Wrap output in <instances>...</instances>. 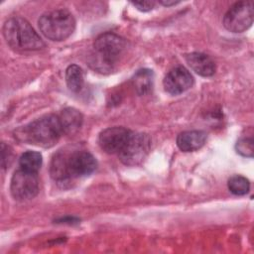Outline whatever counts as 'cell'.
Masks as SVG:
<instances>
[{
  "label": "cell",
  "mask_w": 254,
  "mask_h": 254,
  "mask_svg": "<svg viewBox=\"0 0 254 254\" xmlns=\"http://www.w3.org/2000/svg\"><path fill=\"white\" fill-rule=\"evenodd\" d=\"M236 152L243 157H253L254 143L252 138H241L236 143Z\"/></svg>",
  "instance_id": "obj_18"
},
{
  "label": "cell",
  "mask_w": 254,
  "mask_h": 254,
  "mask_svg": "<svg viewBox=\"0 0 254 254\" xmlns=\"http://www.w3.org/2000/svg\"><path fill=\"white\" fill-rule=\"evenodd\" d=\"M154 81V73L151 69L143 68L136 71L133 76L132 82L136 92L139 95H145L152 89Z\"/></svg>",
  "instance_id": "obj_14"
},
{
  "label": "cell",
  "mask_w": 254,
  "mask_h": 254,
  "mask_svg": "<svg viewBox=\"0 0 254 254\" xmlns=\"http://www.w3.org/2000/svg\"><path fill=\"white\" fill-rule=\"evenodd\" d=\"M43 163L42 155L36 151H27L20 157L19 165L22 170L38 173Z\"/></svg>",
  "instance_id": "obj_16"
},
{
  "label": "cell",
  "mask_w": 254,
  "mask_h": 254,
  "mask_svg": "<svg viewBox=\"0 0 254 254\" xmlns=\"http://www.w3.org/2000/svg\"><path fill=\"white\" fill-rule=\"evenodd\" d=\"M159 3L160 4H162V5H164V6H173V5H176V4H178L179 3V1H165V0H162V1H159Z\"/></svg>",
  "instance_id": "obj_21"
},
{
  "label": "cell",
  "mask_w": 254,
  "mask_h": 254,
  "mask_svg": "<svg viewBox=\"0 0 254 254\" xmlns=\"http://www.w3.org/2000/svg\"><path fill=\"white\" fill-rule=\"evenodd\" d=\"M3 36L14 50L37 51L45 47V43L31 24L21 17L10 18L4 23Z\"/></svg>",
  "instance_id": "obj_4"
},
{
  "label": "cell",
  "mask_w": 254,
  "mask_h": 254,
  "mask_svg": "<svg viewBox=\"0 0 254 254\" xmlns=\"http://www.w3.org/2000/svg\"><path fill=\"white\" fill-rule=\"evenodd\" d=\"M132 5L136 7L139 11L148 12L154 8L155 2L154 1H136V2H132Z\"/></svg>",
  "instance_id": "obj_20"
},
{
  "label": "cell",
  "mask_w": 254,
  "mask_h": 254,
  "mask_svg": "<svg viewBox=\"0 0 254 254\" xmlns=\"http://www.w3.org/2000/svg\"><path fill=\"white\" fill-rule=\"evenodd\" d=\"M150 149L151 139L148 134L132 132L118 156L124 165L137 166L146 159Z\"/></svg>",
  "instance_id": "obj_6"
},
{
  "label": "cell",
  "mask_w": 254,
  "mask_h": 254,
  "mask_svg": "<svg viewBox=\"0 0 254 254\" xmlns=\"http://www.w3.org/2000/svg\"><path fill=\"white\" fill-rule=\"evenodd\" d=\"M65 81L71 92H79L83 86V72L77 64H70L65 69Z\"/></svg>",
  "instance_id": "obj_15"
},
{
  "label": "cell",
  "mask_w": 254,
  "mask_h": 254,
  "mask_svg": "<svg viewBox=\"0 0 254 254\" xmlns=\"http://www.w3.org/2000/svg\"><path fill=\"white\" fill-rule=\"evenodd\" d=\"M126 48V41L113 33L99 35L93 44L90 66L99 72L111 71Z\"/></svg>",
  "instance_id": "obj_3"
},
{
  "label": "cell",
  "mask_w": 254,
  "mask_h": 254,
  "mask_svg": "<svg viewBox=\"0 0 254 254\" xmlns=\"http://www.w3.org/2000/svg\"><path fill=\"white\" fill-rule=\"evenodd\" d=\"M39 28L43 35L52 41L67 39L75 29L73 15L65 9L46 12L39 19Z\"/></svg>",
  "instance_id": "obj_5"
},
{
  "label": "cell",
  "mask_w": 254,
  "mask_h": 254,
  "mask_svg": "<svg viewBox=\"0 0 254 254\" xmlns=\"http://www.w3.org/2000/svg\"><path fill=\"white\" fill-rule=\"evenodd\" d=\"M10 190L12 196L17 200L34 198L39 191V178L37 173L22 169L17 170L12 176Z\"/></svg>",
  "instance_id": "obj_8"
},
{
  "label": "cell",
  "mask_w": 254,
  "mask_h": 254,
  "mask_svg": "<svg viewBox=\"0 0 254 254\" xmlns=\"http://www.w3.org/2000/svg\"><path fill=\"white\" fill-rule=\"evenodd\" d=\"M62 134L63 129L59 116L50 114L18 128L15 137L27 144L51 148L58 143Z\"/></svg>",
  "instance_id": "obj_2"
},
{
  "label": "cell",
  "mask_w": 254,
  "mask_h": 254,
  "mask_svg": "<svg viewBox=\"0 0 254 254\" xmlns=\"http://www.w3.org/2000/svg\"><path fill=\"white\" fill-rule=\"evenodd\" d=\"M227 186L229 190L235 195H244L248 193L250 190V183L248 179L240 175L232 176L228 180Z\"/></svg>",
  "instance_id": "obj_17"
},
{
  "label": "cell",
  "mask_w": 254,
  "mask_h": 254,
  "mask_svg": "<svg viewBox=\"0 0 254 254\" xmlns=\"http://www.w3.org/2000/svg\"><path fill=\"white\" fill-rule=\"evenodd\" d=\"M59 118L62 125L63 133H65L68 135H72L76 133L81 127L82 120H83L82 114L75 108H71V107L64 109L61 112Z\"/></svg>",
  "instance_id": "obj_13"
},
{
  "label": "cell",
  "mask_w": 254,
  "mask_h": 254,
  "mask_svg": "<svg viewBox=\"0 0 254 254\" xmlns=\"http://www.w3.org/2000/svg\"><path fill=\"white\" fill-rule=\"evenodd\" d=\"M1 156H2V167L7 168L12 162V151L9 146H6L4 143L1 144Z\"/></svg>",
  "instance_id": "obj_19"
},
{
  "label": "cell",
  "mask_w": 254,
  "mask_h": 254,
  "mask_svg": "<svg viewBox=\"0 0 254 254\" xmlns=\"http://www.w3.org/2000/svg\"><path fill=\"white\" fill-rule=\"evenodd\" d=\"M96 167L95 158L87 151H60L52 159L50 173L54 180L61 182L88 176Z\"/></svg>",
  "instance_id": "obj_1"
},
{
  "label": "cell",
  "mask_w": 254,
  "mask_h": 254,
  "mask_svg": "<svg viewBox=\"0 0 254 254\" xmlns=\"http://www.w3.org/2000/svg\"><path fill=\"white\" fill-rule=\"evenodd\" d=\"M163 84L168 93L178 95L187 91L192 86L193 77L186 67L179 65L172 68L166 74Z\"/></svg>",
  "instance_id": "obj_10"
},
{
  "label": "cell",
  "mask_w": 254,
  "mask_h": 254,
  "mask_svg": "<svg viewBox=\"0 0 254 254\" xmlns=\"http://www.w3.org/2000/svg\"><path fill=\"white\" fill-rule=\"evenodd\" d=\"M131 133L132 131L121 126L109 127L100 132L98 144L105 153L118 154L126 144Z\"/></svg>",
  "instance_id": "obj_9"
},
{
  "label": "cell",
  "mask_w": 254,
  "mask_h": 254,
  "mask_svg": "<svg viewBox=\"0 0 254 254\" xmlns=\"http://www.w3.org/2000/svg\"><path fill=\"white\" fill-rule=\"evenodd\" d=\"M254 18L252 1H239L233 4L223 17V26L232 33H241L248 30Z\"/></svg>",
  "instance_id": "obj_7"
},
{
  "label": "cell",
  "mask_w": 254,
  "mask_h": 254,
  "mask_svg": "<svg viewBox=\"0 0 254 254\" xmlns=\"http://www.w3.org/2000/svg\"><path fill=\"white\" fill-rule=\"evenodd\" d=\"M206 140V134L200 130L185 131L178 135L177 145L184 152H193L200 149Z\"/></svg>",
  "instance_id": "obj_12"
},
{
  "label": "cell",
  "mask_w": 254,
  "mask_h": 254,
  "mask_svg": "<svg viewBox=\"0 0 254 254\" xmlns=\"http://www.w3.org/2000/svg\"><path fill=\"white\" fill-rule=\"evenodd\" d=\"M186 62L195 73L201 76H211L215 72L214 62L205 54L197 52L188 54L186 55Z\"/></svg>",
  "instance_id": "obj_11"
}]
</instances>
